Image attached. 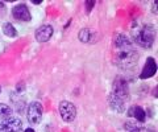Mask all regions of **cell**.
Returning <instances> with one entry per match:
<instances>
[{"label": "cell", "instance_id": "3957f363", "mask_svg": "<svg viewBox=\"0 0 158 132\" xmlns=\"http://www.w3.org/2000/svg\"><path fill=\"white\" fill-rule=\"evenodd\" d=\"M59 114L65 123H71L77 116V107L69 100H62L59 103Z\"/></svg>", "mask_w": 158, "mask_h": 132}, {"label": "cell", "instance_id": "5b68a950", "mask_svg": "<svg viewBox=\"0 0 158 132\" xmlns=\"http://www.w3.org/2000/svg\"><path fill=\"white\" fill-rule=\"evenodd\" d=\"M111 92L127 102L128 95H129V89H128V83L124 78H117V79H115Z\"/></svg>", "mask_w": 158, "mask_h": 132}, {"label": "cell", "instance_id": "8992f818", "mask_svg": "<svg viewBox=\"0 0 158 132\" xmlns=\"http://www.w3.org/2000/svg\"><path fill=\"white\" fill-rule=\"evenodd\" d=\"M12 16L17 21H21V23H29L32 20L31 11H29V8L25 4H17V6H15L12 9Z\"/></svg>", "mask_w": 158, "mask_h": 132}, {"label": "cell", "instance_id": "7a4b0ae2", "mask_svg": "<svg viewBox=\"0 0 158 132\" xmlns=\"http://www.w3.org/2000/svg\"><path fill=\"white\" fill-rule=\"evenodd\" d=\"M132 40L145 49L152 48L156 40L154 27L150 24H142V25L132 28Z\"/></svg>", "mask_w": 158, "mask_h": 132}, {"label": "cell", "instance_id": "5bb4252c", "mask_svg": "<svg viewBox=\"0 0 158 132\" xmlns=\"http://www.w3.org/2000/svg\"><path fill=\"white\" fill-rule=\"evenodd\" d=\"M124 131L125 132H141V127L138 126V123L133 120H128L124 124Z\"/></svg>", "mask_w": 158, "mask_h": 132}, {"label": "cell", "instance_id": "277c9868", "mask_svg": "<svg viewBox=\"0 0 158 132\" xmlns=\"http://www.w3.org/2000/svg\"><path fill=\"white\" fill-rule=\"evenodd\" d=\"M27 116H28L29 123H32V124L41 123V120H42V106H41V103H40V102H32V103L28 106Z\"/></svg>", "mask_w": 158, "mask_h": 132}, {"label": "cell", "instance_id": "9c48e42d", "mask_svg": "<svg viewBox=\"0 0 158 132\" xmlns=\"http://www.w3.org/2000/svg\"><path fill=\"white\" fill-rule=\"evenodd\" d=\"M53 27L52 25H41L40 28H37L36 31V40L38 42H48L53 36Z\"/></svg>", "mask_w": 158, "mask_h": 132}, {"label": "cell", "instance_id": "52a82bcc", "mask_svg": "<svg viewBox=\"0 0 158 132\" xmlns=\"http://www.w3.org/2000/svg\"><path fill=\"white\" fill-rule=\"evenodd\" d=\"M3 132H23V121L15 116H9V118L4 119Z\"/></svg>", "mask_w": 158, "mask_h": 132}, {"label": "cell", "instance_id": "ba28073f", "mask_svg": "<svg viewBox=\"0 0 158 132\" xmlns=\"http://www.w3.org/2000/svg\"><path fill=\"white\" fill-rule=\"evenodd\" d=\"M125 103L127 102L124 99H121V98H118L115 94L110 92V95H108V104H110L111 110L118 112V114H121V112L125 111Z\"/></svg>", "mask_w": 158, "mask_h": 132}, {"label": "cell", "instance_id": "e0dca14e", "mask_svg": "<svg viewBox=\"0 0 158 132\" xmlns=\"http://www.w3.org/2000/svg\"><path fill=\"white\" fill-rule=\"evenodd\" d=\"M152 12L154 13V15H157V3L153 4V7H152Z\"/></svg>", "mask_w": 158, "mask_h": 132}, {"label": "cell", "instance_id": "6da1fadb", "mask_svg": "<svg viewBox=\"0 0 158 132\" xmlns=\"http://www.w3.org/2000/svg\"><path fill=\"white\" fill-rule=\"evenodd\" d=\"M115 49V63L121 69H131L138 62L140 54L133 48L131 40L123 33H117L113 38Z\"/></svg>", "mask_w": 158, "mask_h": 132}, {"label": "cell", "instance_id": "8fae6325", "mask_svg": "<svg viewBox=\"0 0 158 132\" xmlns=\"http://www.w3.org/2000/svg\"><path fill=\"white\" fill-rule=\"evenodd\" d=\"M129 116H133V118H135L136 120L142 121V123H144L145 119H146L145 110L142 109V107H140V106H133V107H131V110H129Z\"/></svg>", "mask_w": 158, "mask_h": 132}, {"label": "cell", "instance_id": "ac0fdd59", "mask_svg": "<svg viewBox=\"0 0 158 132\" xmlns=\"http://www.w3.org/2000/svg\"><path fill=\"white\" fill-rule=\"evenodd\" d=\"M4 130V120H0V132H3Z\"/></svg>", "mask_w": 158, "mask_h": 132}, {"label": "cell", "instance_id": "7c38bea8", "mask_svg": "<svg viewBox=\"0 0 158 132\" xmlns=\"http://www.w3.org/2000/svg\"><path fill=\"white\" fill-rule=\"evenodd\" d=\"M92 31L91 29H88V28H85V29H82L81 32H79V35H78V38H79V41L83 42V44H88L91 40H92Z\"/></svg>", "mask_w": 158, "mask_h": 132}, {"label": "cell", "instance_id": "9a60e30c", "mask_svg": "<svg viewBox=\"0 0 158 132\" xmlns=\"http://www.w3.org/2000/svg\"><path fill=\"white\" fill-rule=\"evenodd\" d=\"M12 115V109L6 103H0V119H7Z\"/></svg>", "mask_w": 158, "mask_h": 132}, {"label": "cell", "instance_id": "2e32d148", "mask_svg": "<svg viewBox=\"0 0 158 132\" xmlns=\"http://www.w3.org/2000/svg\"><path fill=\"white\" fill-rule=\"evenodd\" d=\"M94 6H95V2H86V9H87V12H91V9H92Z\"/></svg>", "mask_w": 158, "mask_h": 132}, {"label": "cell", "instance_id": "d6986e66", "mask_svg": "<svg viewBox=\"0 0 158 132\" xmlns=\"http://www.w3.org/2000/svg\"><path fill=\"white\" fill-rule=\"evenodd\" d=\"M24 132H34V130H33V128H27Z\"/></svg>", "mask_w": 158, "mask_h": 132}, {"label": "cell", "instance_id": "4fadbf2b", "mask_svg": "<svg viewBox=\"0 0 158 132\" xmlns=\"http://www.w3.org/2000/svg\"><path fill=\"white\" fill-rule=\"evenodd\" d=\"M3 33L6 35L7 37L9 38H15L17 36V31H16V28H15L11 23H4L3 24Z\"/></svg>", "mask_w": 158, "mask_h": 132}, {"label": "cell", "instance_id": "30bf717a", "mask_svg": "<svg viewBox=\"0 0 158 132\" xmlns=\"http://www.w3.org/2000/svg\"><path fill=\"white\" fill-rule=\"evenodd\" d=\"M156 73H157L156 60L154 58H152V57H149L146 60V62H145V66H144V69H142V71H141L140 78L141 79H148V78H152Z\"/></svg>", "mask_w": 158, "mask_h": 132}, {"label": "cell", "instance_id": "ffe728a7", "mask_svg": "<svg viewBox=\"0 0 158 132\" xmlns=\"http://www.w3.org/2000/svg\"><path fill=\"white\" fill-rule=\"evenodd\" d=\"M0 92H2V86H0Z\"/></svg>", "mask_w": 158, "mask_h": 132}]
</instances>
